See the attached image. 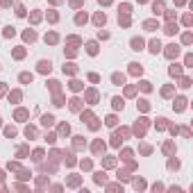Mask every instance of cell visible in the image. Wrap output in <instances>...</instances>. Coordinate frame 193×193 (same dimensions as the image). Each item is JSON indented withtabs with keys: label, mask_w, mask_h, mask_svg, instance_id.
<instances>
[{
	"label": "cell",
	"mask_w": 193,
	"mask_h": 193,
	"mask_svg": "<svg viewBox=\"0 0 193 193\" xmlns=\"http://www.w3.org/2000/svg\"><path fill=\"white\" fill-rule=\"evenodd\" d=\"M16 16L23 18V16H25V9H23V7H16Z\"/></svg>",
	"instance_id": "34"
},
{
	"label": "cell",
	"mask_w": 193,
	"mask_h": 193,
	"mask_svg": "<svg viewBox=\"0 0 193 193\" xmlns=\"http://www.w3.org/2000/svg\"><path fill=\"white\" fill-rule=\"evenodd\" d=\"M141 89H143V91H150L152 87H150V82H141Z\"/></svg>",
	"instance_id": "38"
},
{
	"label": "cell",
	"mask_w": 193,
	"mask_h": 193,
	"mask_svg": "<svg viewBox=\"0 0 193 193\" xmlns=\"http://www.w3.org/2000/svg\"><path fill=\"white\" fill-rule=\"evenodd\" d=\"M111 79H114V84H125V75H121V73H114Z\"/></svg>",
	"instance_id": "16"
},
{
	"label": "cell",
	"mask_w": 193,
	"mask_h": 193,
	"mask_svg": "<svg viewBox=\"0 0 193 193\" xmlns=\"http://www.w3.org/2000/svg\"><path fill=\"white\" fill-rule=\"evenodd\" d=\"M182 23H184V25H186V27L191 25V14H186V16H184V18H182Z\"/></svg>",
	"instance_id": "33"
},
{
	"label": "cell",
	"mask_w": 193,
	"mask_h": 193,
	"mask_svg": "<svg viewBox=\"0 0 193 193\" xmlns=\"http://www.w3.org/2000/svg\"><path fill=\"white\" fill-rule=\"evenodd\" d=\"M164 32H166L168 36H173V34H177V32H180V27H177V23H173V21H170V23H166Z\"/></svg>",
	"instance_id": "3"
},
{
	"label": "cell",
	"mask_w": 193,
	"mask_h": 193,
	"mask_svg": "<svg viewBox=\"0 0 193 193\" xmlns=\"http://www.w3.org/2000/svg\"><path fill=\"white\" fill-rule=\"evenodd\" d=\"M0 125H2V118H0Z\"/></svg>",
	"instance_id": "46"
},
{
	"label": "cell",
	"mask_w": 193,
	"mask_h": 193,
	"mask_svg": "<svg viewBox=\"0 0 193 193\" xmlns=\"http://www.w3.org/2000/svg\"><path fill=\"white\" fill-rule=\"evenodd\" d=\"M5 132H7V136H9V139H11L14 134H16V130H11V127H7V130H5Z\"/></svg>",
	"instance_id": "41"
},
{
	"label": "cell",
	"mask_w": 193,
	"mask_h": 193,
	"mask_svg": "<svg viewBox=\"0 0 193 193\" xmlns=\"http://www.w3.org/2000/svg\"><path fill=\"white\" fill-rule=\"evenodd\" d=\"M96 182H98V184H105V182H107V175H105V173H96Z\"/></svg>",
	"instance_id": "21"
},
{
	"label": "cell",
	"mask_w": 193,
	"mask_h": 193,
	"mask_svg": "<svg viewBox=\"0 0 193 193\" xmlns=\"http://www.w3.org/2000/svg\"><path fill=\"white\" fill-rule=\"evenodd\" d=\"M70 89H73V91H79V89H82V84H79V82H70Z\"/></svg>",
	"instance_id": "35"
},
{
	"label": "cell",
	"mask_w": 193,
	"mask_h": 193,
	"mask_svg": "<svg viewBox=\"0 0 193 193\" xmlns=\"http://www.w3.org/2000/svg\"><path fill=\"white\" fill-rule=\"evenodd\" d=\"M68 132H70L68 125H62V127H59V134H68Z\"/></svg>",
	"instance_id": "36"
},
{
	"label": "cell",
	"mask_w": 193,
	"mask_h": 193,
	"mask_svg": "<svg viewBox=\"0 0 193 193\" xmlns=\"http://www.w3.org/2000/svg\"><path fill=\"white\" fill-rule=\"evenodd\" d=\"M161 93H164V96L168 98V96H170V93H173V89H170V87H164V91H161Z\"/></svg>",
	"instance_id": "37"
},
{
	"label": "cell",
	"mask_w": 193,
	"mask_h": 193,
	"mask_svg": "<svg viewBox=\"0 0 193 193\" xmlns=\"http://www.w3.org/2000/svg\"><path fill=\"white\" fill-rule=\"evenodd\" d=\"M143 30L155 32V30H159V23H157V21H145V23H143Z\"/></svg>",
	"instance_id": "9"
},
{
	"label": "cell",
	"mask_w": 193,
	"mask_h": 193,
	"mask_svg": "<svg viewBox=\"0 0 193 193\" xmlns=\"http://www.w3.org/2000/svg\"><path fill=\"white\" fill-rule=\"evenodd\" d=\"M41 157H43V150H34V161H41Z\"/></svg>",
	"instance_id": "27"
},
{
	"label": "cell",
	"mask_w": 193,
	"mask_h": 193,
	"mask_svg": "<svg viewBox=\"0 0 193 193\" xmlns=\"http://www.w3.org/2000/svg\"><path fill=\"white\" fill-rule=\"evenodd\" d=\"M14 34H16V27H11V25L5 27V36H7V39H9V36H14Z\"/></svg>",
	"instance_id": "20"
},
{
	"label": "cell",
	"mask_w": 193,
	"mask_h": 193,
	"mask_svg": "<svg viewBox=\"0 0 193 193\" xmlns=\"http://www.w3.org/2000/svg\"><path fill=\"white\" fill-rule=\"evenodd\" d=\"M139 2H148V0H139Z\"/></svg>",
	"instance_id": "45"
},
{
	"label": "cell",
	"mask_w": 193,
	"mask_h": 193,
	"mask_svg": "<svg viewBox=\"0 0 193 193\" xmlns=\"http://www.w3.org/2000/svg\"><path fill=\"white\" fill-rule=\"evenodd\" d=\"M2 93H5V87H2V84H0V96H2Z\"/></svg>",
	"instance_id": "44"
},
{
	"label": "cell",
	"mask_w": 193,
	"mask_h": 193,
	"mask_svg": "<svg viewBox=\"0 0 193 193\" xmlns=\"http://www.w3.org/2000/svg\"><path fill=\"white\" fill-rule=\"evenodd\" d=\"M23 36H25V41H34V39H36V34L32 32V30H27V32H25Z\"/></svg>",
	"instance_id": "24"
},
{
	"label": "cell",
	"mask_w": 193,
	"mask_h": 193,
	"mask_svg": "<svg viewBox=\"0 0 193 193\" xmlns=\"http://www.w3.org/2000/svg\"><path fill=\"white\" fill-rule=\"evenodd\" d=\"M93 152H96V155L105 152V143H102V141H96V143H93Z\"/></svg>",
	"instance_id": "15"
},
{
	"label": "cell",
	"mask_w": 193,
	"mask_h": 193,
	"mask_svg": "<svg viewBox=\"0 0 193 193\" xmlns=\"http://www.w3.org/2000/svg\"><path fill=\"white\" fill-rule=\"evenodd\" d=\"M105 123L109 125V127H116V123H118V121H116V116H107V118H105Z\"/></svg>",
	"instance_id": "19"
},
{
	"label": "cell",
	"mask_w": 193,
	"mask_h": 193,
	"mask_svg": "<svg viewBox=\"0 0 193 193\" xmlns=\"http://www.w3.org/2000/svg\"><path fill=\"white\" fill-rule=\"evenodd\" d=\"M130 66H132V73H134V75H141V73H143V68H141V64H130Z\"/></svg>",
	"instance_id": "17"
},
{
	"label": "cell",
	"mask_w": 193,
	"mask_h": 193,
	"mask_svg": "<svg viewBox=\"0 0 193 193\" xmlns=\"http://www.w3.org/2000/svg\"><path fill=\"white\" fill-rule=\"evenodd\" d=\"M130 45H132V50H136V53H141V50H143V45H145V41H143L141 36H134V39L130 41Z\"/></svg>",
	"instance_id": "2"
},
{
	"label": "cell",
	"mask_w": 193,
	"mask_h": 193,
	"mask_svg": "<svg viewBox=\"0 0 193 193\" xmlns=\"http://www.w3.org/2000/svg\"><path fill=\"white\" fill-rule=\"evenodd\" d=\"M93 23H96L98 27H102L107 23V16H105V11H100V14H96V18H93Z\"/></svg>",
	"instance_id": "8"
},
{
	"label": "cell",
	"mask_w": 193,
	"mask_h": 193,
	"mask_svg": "<svg viewBox=\"0 0 193 193\" xmlns=\"http://www.w3.org/2000/svg\"><path fill=\"white\" fill-rule=\"evenodd\" d=\"M82 145H87V143L82 141V136H75V148H82Z\"/></svg>",
	"instance_id": "30"
},
{
	"label": "cell",
	"mask_w": 193,
	"mask_h": 193,
	"mask_svg": "<svg viewBox=\"0 0 193 193\" xmlns=\"http://www.w3.org/2000/svg\"><path fill=\"white\" fill-rule=\"evenodd\" d=\"M173 150H175V145H173V143H170V141H168L166 145H164V152H166V155H170V152H173Z\"/></svg>",
	"instance_id": "25"
},
{
	"label": "cell",
	"mask_w": 193,
	"mask_h": 193,
	"mask_svg": "<svg viewBox=\"0 0 193 193\" xmlns=\"http://www.w3.org/2000/svg\"><path fill=\"white\" fill-rule=\"evenodd\" d=\"M111 105H114V109H121V111H123L125 109V102H123V98H111Z\"/></svg>",
	"instance_id": "10"
},
{
	"label": "cell",
	"mask_w": 193,
	"mask_h": 193,
	"mask_svg": "<svg viewBox=\"0 0 193 193\" xmlns=\"http://www.w3.org/2000/svg\"><path fill=\"white\" fill-rule=\"evenodd\" d=\"M53 123H55V116H50V114H45L43 118H41V125H45V127H50Z\"/></svg>",
	"instance_id": "13"
},
{
	"label": "cell",
	"mask_w": 193,
	"mask_h": 193,
	"mask_svg": "<svg viewBox=\"0 0 193 193\" xmlns=\"http://www.w3.org/2000/svg\"><path fill=\"white\" fill-rule=\"evenodd\" d=\"M173 77H177V75H182V66L180 64H170V70H168Z\"/></svg>",
	"instance_id": "11"
},
{
	"label": "cell",
	"mask_w": 193,
	"mask_h": 193,
	"mask_svg": "<svg viewBox=\"0 0 193 193\" xmlns=\"http://www.w3.org/2000/svg\"><path fill=\"white\" fill-rule=\"evenodd\" d=\"M34 134H36V130H34V127H27V130H25V136H27V139H32Z\"/></svg>",
	"instance_id": "28"
},
{
	"label": "cell",
	"mask_w": 193,
	"mask_h": 193,
	"mask_svg": "<svg viewBox=\"0 0 193 193\" xmlns=\"http://www.w3.org/2000/svg\"><path fill=\"white\" fill-rule=\"evenodd\" d=\"M134 189H145V182H143V180H136V182H134Z\"/></svg>",
	"instance_id": "31"
},
{
	"label": "cell",
	"mask_w": 193,
	"mask_h": 193,
	"mask_svg": "<svg viewBox=\"0 0 193 193\" xmlns=\"http://www.w3.org/2000/svg\"><path fill=\"white\" fill-rule=\"evenodd\" d=\"M32 77H34V75H32V73H21V82H23V84H30V82H32Z\"/></svg>",
	"instance_id": "14"
},
{
	"label": "cell",
	"mask_w": 193,
	"mask_h": 193,
	"mask_svg": "<svg viewBox=\"0 0 193 193\" xmlns=\"http://www.w3.org/2000/svg\"><path fill=\"white\" fill-rule=\"evenodd\" d=\"M98 2H100V5H109L111 0H98Z\"/></svg>",
	"instance_id": "43"
},
{
	"label": "cell",
	"mask_w": 193,
	"mask_h": 193,
	"mask_svg": "<svg viewBox=\"0 0 193 193\" xmlns=\"http://www.w3.org/2000/svg\"><path fill=\"white\" fill-rule=\"evenodd\" d=\"M184 64H186V68H191V64H193V55H186Z\"/></svg>",
	"instance_id": "32"
},
{
	"label": "cell",
	"mask_w": 193,
	"mask_h": 193,
	"mask_svg": "<svg viewBox=\"0 0 193 193\" xmlns=\"http://www.w3.org/2000/svg\"><path fill=\"white\" fill-rule=\"evenodd\" d=\"M191 41H193V36L189 34V32H186V34L182 36V43H184V45H189V43H191Z\"/></svg>",
	"instance_id": "26"
},
{
	"label": "cell",
	"mask_w": 193,
	"mask_h": 193,
	"mask_svg": "<svg viewBox=\"0 0 193 193\" xmlns=\"http://www.w3.org/2000/svg\"><path fill=\"white\" fill-rule=\"evenodd\" d=\"M9 2H11V0H0V5H2V7H7Z\"/></svg>",
	"instance_id": "42"
},
{
	"label": "cell",
	"mask_w": 193,
	"mask_h": 193,
	"mask_svg": "<svg viewBox=\"0 0 193 193\" xmlns=\"http://www.w3.org/2000/svg\"><path fill=\"white\" fill-rule=\"evenodd\" d=\"M89 118H93V114H91V111H87V114H82V121H89Z\"/></svg>",
	"instance_id": "40"
},
{
	"label": "cell",
	"mask_w": 193,
	"mask_h": 193,
	"mask_svg": "<svg viewBox=\"0 0 193 193\" xmlns=\"http://www.w3.org/2000/svg\"><path fill=\"white\" fill-rule=\"evenodd\" d=\"M148 50H150L152 55L161 53V41H159V39H152V41H150V48H148Z\"/></svg>",
	"instance_id": "5"
},
{
	"label": "cell",
	"mask_w": 193,
	"mask_h": 193,
	"mask_svg": "<svg viewBox=\"0 0 193 193\" xmlns=\"http://www.w3.org/2000/svg\"><path fill=\"white\" fill-rule=\"evenodd\" d=\"M168 168H170V170H177V168H180V161H177V159H170V161H168Z\"/></svg>",
	"instance_id": "23"
},
{
	"label": "cell",
	"mask_w": 193,
	"mask_h": 193,
	"mask_svg": "<svg viewBox=\"0 0 193 193\" xmlns=\"http://www.w3.org/2000/svg\"><path fill=\"white\" fill-rule=\"evenodd\" d=\"M152 14H155V16H159V14H164V2H161V0H157V2H152Z\"/></svg>",
	"instance_id": "7"
},
{
	"label": "cell",
	"mask_w": 193,
	"mask_h": 193,
	"mask_svg": "<svg viewBox=\"0 0 193 193\" xmlns=\"http://www.w3.org/2000/svg\"><path fill=\"white\" fill-rule=\"evenodd\" d=\"M173 109H175V111H184L186 109V98H175V105H173Z\"/></svg>",
	"instance_id": "4"
},
{
	"label": "cell",
	"mask_w": 193,
	"mask_h": 193,
	"mask_svg": "<svg viewBox=\"0 0 193 193\" xmlns=\"http://www.w3.org/2000/svg\"><path fill=\"white\" fill-rule=\"evenodd\" d=\"M180 87H182V89H189V87H191V79H189V77H182V84H180Z\"/></svg>",
	"instance_id": "29"
},
{
	"label": "cell",
	"mask_w": 193,
	"mask_h": 193,
	"mask_svg": "<svg viewBox=\"0 0 193 193\" xmlns=\"http://www.w3.org/2000/svg\"><path fill=\"white\" fill-rule=\"evenodd\" d=\"M45 141H48V143H55V141H57V136H55V134H48V136H45Z\"/></svg>",
	"instance_id": "39"
},
{
	"label": "cell",
	"mask_w": 193,
	"mask_h": 193,
	"mask_svg": "<svg viewBox=\"0 0 193 193\" xmlns=\"http://www.w3.org/2000/svg\"><path fill=\"white\" fill-rule=\"evenodd\" d=\"M75 23H77V25H84V23H87V14H77V16H75Z\"/></svg>",
	"instance_id": "18"
},
{
	"label": "cell",
	"mask_w": 193,
	"mask_h": 193,
	"mask_svg": "<svg viewBox=\"0 0 193 193\" xmlns=\"http://www.w3.org/2000/svg\"><path fill=\"white\" fill-rule=\"evenodd\" d=\"M164 55H166L168 59H177V55H180V45H177V43H170V45H166Z\"/></svg>",
	"instance_id": "1"
},
{
	"label": "cell",
	"mask_w": 193,
	"mask_h": 193,
	"mask_svg": "<svg viewBox=\"0 0 193 193\" xmlns=\"http://www.w3.org/2000/svg\"><path fill=\"white\" fill-rule=\"evenodd\" d=\"M53 70V64L48 62V59H41L39 62V73H50Z\"/></svg>",
	"instance_id": "6"
},
{
	"label": "cell",
	"mask_w": 193,
	"mask_h": 193,
	"mask_svg": "<svg viewBox=\"0 0 193 193\" xmlns=\"http://www.w3.org/2000/svg\"><path fill=\"white\" fill-rule=\"evenodd\" d=\"M87 53L89 55H98V43H96V41H89V43H87Z\"/></svg>",
	"instance_id": "12"
},
{
	"label": "cell",
	"mask_w": 193,
	"mask_h": 193,
	"mask_svg": "<svg viewBox=\"0 0 193 193\" xmlns=\"http://www.w3.org/2000/svg\"><path fill=\"white\" fill-rule=\"evenodd\" d=\"M70 109H73V111L79 109V98H73V100H70Z\"/></svg>",
	"instance_id": "22"
}]
</instances>
